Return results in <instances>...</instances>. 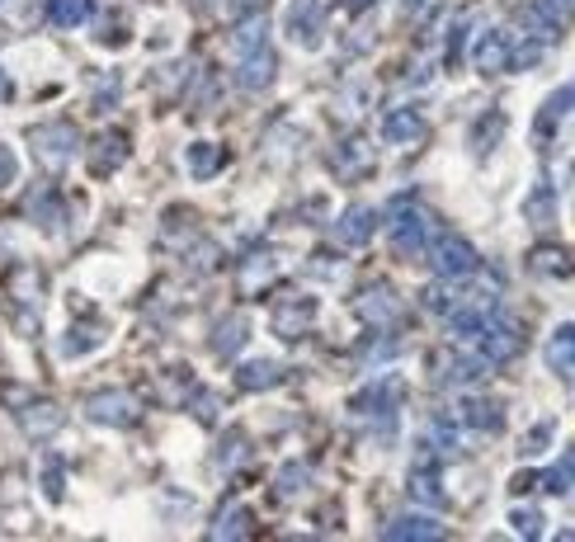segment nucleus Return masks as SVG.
I'll return each mask as SVG.
<instances>
[{
    "label": "nucleus",
    "instance_id": "6e6552de",
    "mask_svg": "<svg viewBox=\"0 0 575 542\" xmlns=\"http://www.w3.org/2000/svg\"><path fill=\"white\" fill-rule=\"evenodd\" d=\"M510 38L500 29H486L477 38V48H472V62H477L481 76H500V71H510Z\"/></svg>",
    "mask_w": 575,
    "mask_h": 542
},
{
    "label": "nucleus",
    "instance_id": "c9c22d12",
    "mask_svg": "<svg viewBox=\"0 0 575 542\" xmlns=\"http://www.w3.org/2000/svg\"><path fill=\"white\" fill-rule=\"evenodd\" d=\"M194 415H198V420H217V396L213 392L194 396Z\"/></svg>",
    "mask_w": 575,
    "mask_h": 542
},
{
    "label": "nucleus",
    "instance_id": "6ab92c4d",
    "mask_svg": "<svg viewBox=\"0 0 575 542\" xmlns=\"http://www.w3.org/2000/svg\"><path fill=\"white\" fill-rule=\"evenodd\" d=\"M246 340H250V321H246V316H231V321H222V330H217L213 354L231 359V354H236V345H246Z\"/></svg>",
    "mask_w": 575,
    "mask_h": 542
},
{
    "label": "nucleus",
    "instance_id": "a19ab883",
    "mask_svg": "<svg viewBox=\"0 0 575 542\" xmlns=\"http://www.w3.org/2000/svg\"><path fill=\"white\" fill-rule=\"evenodd\" d=\"M264 0H236V10H260Z\"/></svg>",
    "mask_w": 575,
    "mask_h": 542
},
{
    "label": "nucleus",
    "instance_id": "a211bd4d",
    "mask_svg": "<svg viewBox=\"0 0 575 542\" xmlns=\"http://www.w3.org/2000/svg\"><path fill=\"white\" fill-rule=\"evenodd\" d=\"M95 0H48V19L57 29H76L81 19H90Z\"/></svg>",
    "mask_w": 575,
    "mask_h": 542
},
{
    "label": "nucleus",
    "instance_id": "20e7f679",
    "mask_svg": "<svg viewBox=\"0 0 575 542\" xmlns=\"http://www.w3.org/2000/svg\"><path fill=\"white\" fill-rule=\"evenodd\" d=\"M283 29H288V38H293L297 48H316L321 33H326V5L321 0H293Z\"/></svg>",
    "mask_w": 575,
    "mask_h": 542
},
{
    "label": "nucleus",
    "instance_id": "393cba45",
    "mask_svg": "<svg viewBox=\"0 0 575 542\" xmlns=\"http://www.w3.org/2000/svg\"><path fill=\"white\" fill-rule=\"evenodd\" d=\"M99 147H104V151H99L95 161H90V165H95V175H109V170H114V165L128 156V142H123V132H109Z\"/></svg>",
    "mask_w": 575,
    "mask_h": 542
},
{
    "label": "nucleus",
    "instance_id": "9b49d317",
    "mask_svg": "<svg viewBox=\"0 0 575 542\" xmlns=\"http://www.w3.org/2000/svg\"><path fill=\"white\" fill-rule=\"evenodd\" d=\"M269 81H274V52L269 48L246 52V57H241V71H236V85H241V90H264Z\"/></svg>",
    "mask_w": 575,
    "mask_h": 542
},
{
    "label": "nucleus",
    "instance_id": "ddd939ff",
    "mask_svg": "<svg viewBox=\"0 0 575 542\" xmlns=\"http://www.w3.org/2000/svg\"><path fill=\"white\" fill-rule=\"evenodd\" d=\"M547 363H552V373H557L561 382H571L575 373V330L561 326L552 340H547Z\"/></svg>",
    "mask_w": 575,
    "mask_h": 542
},
{
    "label": "nucleus",
    "instance_id": "423d86ee",
    "mask_svg": "<svg viewBox=\"0 0 575 542\" xmlns=\"http://www.w3.org/2000/svg\"><path fill=\"white\" fill-rule=\"evenodd\" d=\"M312 321H316V297H283L274 307V330L283 340H302Z\"/></svg>",
    "mask_w": 575,
    "mask_h": 542
},
{
    "label": "nucleus",
    "instance_id": "1a4fd4ad",
    "mask_svg": "<svg viewBox=\"0 0 575 542\" xmlns=\"http://www.w3.org/2000/svg\"><path fill=\"white\" fill-rule=\"evenodd\" d=\"M354 316L359 321H368V326H392V321H401V302H396L392 288H368V293L354 302Z\"/></svg>",
    "mask_w": 575,
    "mask_h": 542
},
{
    "label": "nucleus",
    "instance_id": "c756f323",
    "mask_svg": "<svg viewBox=\"0 0 575 542\" xmlns=\"http://www.w3.org/2000/svg\"><path fill=\"white\" fill-rule=\"evenodd\" d=\"M302 481H307V467L293 462V467H283L279 472V486H274V491H279L283 500H293V495H302Z\"/></svg>",
    "mask_w": 575,
    "mask_h": 542
},
{
    "label": "nucleus",
    "instance_id": "cd10ccee",
    "mask_svg": "<svg viewBox=\"0 0 575 542\" xmlns=\"http://www.w3.org/2000/svg\"><path fill=\"white\" fill-rule=\"evenodd\" d=\"M505 123H510L505 114H486V118H481V128L472 132V147H477V156H486V151H491L495 132H505Z\"/></svg>",
    "mask_w": 575,
    "mask_h": 542
},
{
    "label": "nucleus",
    "instance_id": "4468645a",
    "mask_svg": "<svg viewBox=\"0 0 575 542\" xmlns=\"http://www.w3.org/2000/svg\"><path fill=\"white\" fill-rule=\"evenodd\" d=\"M335 231H340V241H345V246H368V236L378 231V213H373V208H349Z\"/></svg>",
    "mask_w": 575,
    "mask_h": 542
},
{
    "label": "nucleus",
    "instance_id": "39448f33",
    "mask_svg": "<svg viewBox=\"0 0 575 542\" xmlns=\"http://www.w3.org/2000/svg\"><path fill=\"white\" fill-rule=\"evenodd\" d=\"M429 246V217L415 208H392V250L401 255H420Z\"/></svg>",
    "mask_w": 575,
    "mask_h": 542
},
{
    "label": "nucleus",
    "instance_id": "bb28decb",
    "mask_svg": "<svg viewBox=\"0 0 575 542\" xmlns=\"http://www.w3.org/2000/svg\"><path fill=\"white\" fill-rule=\"evenodd\" d=\"M33 217H38V227H48V231L62 227V203L52 198V189H43V194L33 198Z\"/></svg>",
    "mask_w": 575,
    "mask_h": 542
},
{
    "label": "nucleus",
    "instance_id": "f3484780",
    "mask_svg": "<svg viewBox=\"0 0 575 542\" xmlns=\"http://www.w3.org/2000/svg\"><path fill=\"white\" fill-rule=\"evenodd\" d=\"M486 368H491L486 359H467V354H458V359H448L444 382L448 387H477V382H486Z\"/></svg>",
    "mask_w": 575,
    "mask_h": 542
},
{
    "label": "nucleus",
    "instance_id": "473e14b6",
    "mask_svg": "<svg viewBox=\"0 0 575 542\" xmlns=\"http://www.w3.org/2000/svg\"><path fill=\"white\" fill-rule=\"evenodd\" d=\"M547 439H552V420H543V425L533 429V434H528V439H524V448H519V453H524V458H538Z\"/></svg>",
    "mask_w": 575,
    "mask_h": 542
},
{
    "label": "nucleus",
    "instance_id": "7c9ffc66",
    "mask_svg": "<svg viewBox=\"0 0 575 542\" xmlns=\"http://www.w3.org/2000/svg\"><path fill=\"white\" fill-rule=\"evenodd\" d=\"M538 486H547L552 495H571V453H566V458L547 472V481H538Z\"/></svg>",
    "mask_w": 575,
    "mask_h": 542
},
{
    "label": "nucleus",
    "instance_id": "2f4dec72",
    "mask_svg": "<svg viewBox=\"0 0 575 542\" xmlns=\"http://www.w3.org/2000/svg\"><path fill=\"white\" fill-rule=\"evenodd\" d=\"M222 448H227V453L217 458V467H222V472H231V467H236V458H241V462L250 458V444H246V439H241V434H231V439H227V444H222Z\"/></svg>",
    "mask_w": 575,
    "mask_h": 542
},
{
    "label": "nucleus",
    "instance_id": "e433bc0d",
    "mask_svg": "<svg viewBox=\"0 0 575 542\" xmlns=\"http://www.w3.org/2000/svg\"><path fill=\"white\" fill-rule=\"evenodd\" d=\"M15 170H19V165H15V151H5V147H0V184H10V180H15Z\"/></svg>",
    "mask_w": 575,
    "mask_h": 542
},
{
    "label": "nucleus",
    "instance_id": "4be33fe9",
    "mask_svg": "<svg viewBox=\"0 0 575 542\" xmlns=\"http://www.w3.org/2000/svg\"><path fill=\"white\" fill-rule=\"evenodd\" d=\"M411 495L420 505H434V510H444V491H439V472H425V467H415L411 477Z\"/></svg>",
    "mask_w": 575,
    "mask_h": 542
},
{
    "label": "nucleus",
    "instance_id": "aec40b11",
    "mask_svg": "<svg viewBox=\"0 0 575 542\" xmlns=\"http://www.w3.org/2000/svg\"><path fill=\"white\" fill-rule=\"evenodd\" d=\"M566 114H571V85H561L557 95L547 99V109L538 114V137H552V128L566 123Z\"/></svg>",
    "mask_w": 575,
    "mask_h": 542
},
{
    "label": "nucleus",
    "instance_id": "f257e3e1",
    "mask_svg": "<svg viewBox=\"0 0 575 542\" xmlns=\"http://www.w3.org/2000/svg\"><path fill=\"white\" fill-rule=\"evenodd\" d=\"M429 264H434V274H439V279H472V274L481 269L477 250L467 246L462 236H439L434 250H429Z\"/></svg>",
    "mask_w": 575,
    "mask_h": 542
},
{
    "label": "nucleus",
    "instance_id": "f03ea898",
    "mask_svg": "<svg viewBox=\"0 0 575 542\" xmlns=\"http://www.w3.org/2000/svg\"><path fill=\"white\" fill-rule=\"evenodd\" d=\"M29 142L38 147V161L52 165V170H62V165L76 156V128L62 123V118H57V123H43V128H33Z\"/></svg>",
    "mask_w": 575,
    "mask_h": 542
},
{
    "label": "nucleus",
    "instance_id": "0eeeda50",
    "mask_svg": "<svg viewBox=\"0 0 575 542\" xmlns=\"http://www.w3.org/2000/svg\"><path fill=\"white\" fill-rule=\"evenodd\" d=\"M85 411H90V420H104V425H137V401H132L128 392H95L90 401H85Z\"/></svg>",
    "mask_w": 575,
    "mask_h": 542
},
{
    "label": "nucleus",
    "instance_id": "a878e982",
    "mask_svg": "<svg viewBox=\"0 0 575 542\" xmlns=\"http://www.w3.org/2000/svg\"><path fill=\"white\" fill-rule=\"evenodd\" d=\"M349 147H354V151H345V156H335V170H340L345 180H349V175H368V170H373V156L363 151V142H359V137H354Z\"/></svg>",
    "mask_w": 575,
    "mask_h": 542
},
{
    "label": "nucleus",
    "instance_id": "f704fd0d",
    "mask_svg": "<svg viewBox=\"0 0 575 542\" xmlns=\"http://www.w3.org/2000/svg\"><path fill=\"white\" fill-rule=\"evenodd\" d=\"M43 491H48V500H62V462L43 467Z\"/></svg>",
    "mask_w": 575,
    "mask_h": 542
},
{
    "label": "nucleus",
    "instance_id": "dca6fc26",
    "mask_svg": "<svg viewBox=\"0 0 575 542\" xmlns=\"http://www.w3.org/2000/svg\"><path fill=\"white\" fill-rule=\"evenodd\" d=\"M382 538H396V542H429V538H444V528L434 519H392L382 528Z\"/></svg>",
    "mask_w": 575,
    "mask_h": 542
},
{
    "label": "nucleus",
    "instance_id": "c85d7f7f",
    "mask_svg": "<svg viewBox=\"0 0 575 542\" xmlns=\"http://www.w3.org/2000/svg\"><path fill=\"white\" fill-rule=\"evenodd\" d=\"M62 425V411L57 406H33L29 415H24V429L29 434H48V429H57Z\"/></svg>",
    "mask_w": 575,
    "mask_h": 542
},
{
    "label": "nucleus",
    "instance_id": "f8f14e48",
    "mask_svg": "<svg viewBox=\"0 0 575 542\" xmlns=\"http://www.w3.org/2000/svg\"><path fill=\"white\" fill-rule=\"evenodd\" d=\"M458 420L467 429H486V434H495V429L505 425V411L495 406V401H477V396H467L458 406Z\"/></svg>",
    "mask_w": 575,
    "mask_h": 542
},
{
    "label": "nucleus",
    "instance_id": "58836bf2",
    "mask_svg": "<svg viewBox=\"0 0 575 542\" xmlns=\"http://www.w3.org/2000/svg\"><path fill=\"white\" fill-rule=\"evenodd\" d=\"M373 5H378V0H349V10H354V15H363V10H373Z\"/></svg>",
    "mask_w": 575,
    "mask_h": 542
},
{
    "label": "nucleus",
    "instance_id": "72a5a7b5",
    "mask_svg": "<svg viewBox=\"0 0 575 542\" xmlns=\"http://www.w3.org/2000/svg\"><path fill=\"white\" fill-rule=\"evenodd\" d=\"M543 524H547V519H538L533 510H514V528H519L524 538H538V533H543Z\"/></svg>",
    "mask_w": 575,
    "mask_h": 542
},
{
    "label": "nucleus",
    "instance_id": "b1692460",
    "mask_svg": "<svg viewBox=\"0 0 575 542\" xmlns=\"http://www.w3.org/2000/svg\"><path fill=\"white\" fill-rule=\"evenodd\" d=\"M189 170H194L198 180L217 175V170H222V151H217L213 142H198V147H189Z\"/></svg>",
    "mask_w": 575,
    "mask_h": 542
},
{
    "label": "nucleus",
    "instance_id": "7ed1b4c3",
    "mask_svg": "<svg viewBox=\"0 0 575 542\" xmlns=\"http://www.w3.org/2000/svg\"><path fill=\"white\" fill-rule=\"evenodd\" d=\"M396 401H401V382L396 378H382L373 387H363L354 396V406L349 411L359 415V420H382V425H396Z\"/></svg>",
    "mask_w": 575,
    "mask_h": 542
},
{
    "label": "nucleus",
    "instance_id": "412c9836",
    "mask_svg": "<svg viewBox=\"0 0 575 542\" xmlns=\"http://www.w3.org/2000/svg\"><path fill=\"white\" fill-rule=\"evenodd\" d=\"M246 524H250V510L246 505H227V510L217 514V524L208 528V538H236V533H246Z\"/></svg>",
    "mask_w": 575,
    "mask_h": 542
},
{
    "label": "nucleus",
    "instance_id": "9d476101",
    "mask_svg": "<svg viewBox=\"0 0 575 542\" xmlns=\"http://www.w3.org/2000/svg\"><path fill=\"white\" fill-rule=\"evenodd\" d=\"M429 132V123L420 118V109H392V114L382 118V137L392 142V147H411Z\"/></svg>",
    "mask_w": 575,
    "mask_h": 542
},
{
    "label": "nucleus",
    "instance_id": "5701e85b",
    "mask_svg": "<svg viewBox=\"0 0 575 542\" xmlns=\"http://www.w3.org/2000/svg\"><path fill=\"white\" fill-rule=\"evenodd\" d=\"M260 48H269V24L255 15V19H246V24L236 29V52L246 57V52H260Z\"/></svg>",
    "mask_w": 575,
    "mask_h": 542
},
{
    "label": "nucleus",
    "instance_id": "4c0bfd02",
    "mask_svg": "<svg viewBox=\"0 0 575 542\" xmlns=\"http://www.w3.org/2000/svg\"><path fill=\"white\" fill-rule=\"evenodd\" d=\"M429 5H434V0H406V15H425V10H429Z\"/></svg>",
    "mask_w": 575,
    "mask_h": 542
},
{
    "label": "nucleus",
    "instance_id": "2eb2a0df",
    "mask_svg": "<svg viewBox=\"0 0 575 542\" xmlns=\"http://www.w3.org/2000/svg\"><path fill=\"white\" fill-rule=\"evenodd\" d=\"M236 382H241V392H269V387H279L283 382V368L279 363H269V359H255L236 373Z\"/></svg>",
    "mask_w": 575,
    "mask_h": 542
},
{
    "label": "nucleus",
    "instance_id": "ea45409f",
    "mask_svg": "<svg viewBox=\"0 0 575 542\" xmlns=\"http://www.w3.org/2000/svg\"><path fill=\"white\" fill-rule=\"evenodd\" d=\"M10 95H15V85H10V76L0 71V99H10Z\"/></svg>",
    "mask_w": 575,
    "mask_h": 542
}]
</instances>
